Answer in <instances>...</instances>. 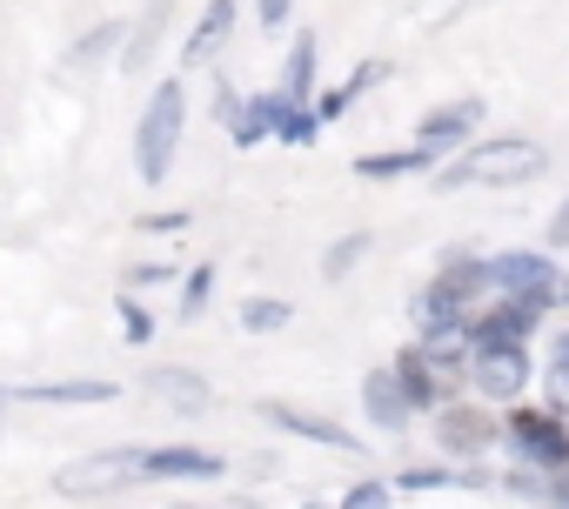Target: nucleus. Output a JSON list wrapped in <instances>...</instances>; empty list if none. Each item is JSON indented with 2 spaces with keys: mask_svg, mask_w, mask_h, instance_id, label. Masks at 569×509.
<instances>
[{
  "mask_svg": "<svg viewBox=\"0 0 569 509\" xmlns=\"http://www.w3.org/2000/svg\"><path fill=\"white\" fill-rule=\"evenodd\" d=\"M536 174H549V148L536 134H476L462 154H449L429 181L442 194L456 188H529Z\"/></svg>",
  "mask_w": 569,
  "mask_h": 509,
  "instance_id": "obj_1",
  "label": "nucleus"
},
{
  "mask_svg": "<svg viewBox=\"0 0 569 509\" xmlns=\"http://www.w3.org/2000/svg\"><path fill=\"white\" fill-rule=\"evenodd\" d=\"M482 302H489V255L449 248L442 262L429 269V282L409 296V322H416V336L442 329V322H476Z\"/></svg>",
  "mask_w": 569,
  "mask_h": 509,
  "instance_id": "obj_2",
  "label": "nucleus"
},
{
  "mask_svg": "<svg viewBox=\"0 0 569 509\" xmlns=\"http://www.w3.org/2000/svg\"><path fill=\"white\" fill-rule=\"evenodd\" d=\"M181 134H188V81L168 74V81H154V94H148V108L134 121V174H141V188H161L174 174Z\"/></svg>",
  "mask_w": 569,
  "mask_h": 509,
  "instance_id": "obj_3",
  "label": "nucleus"
},
{
  "mask_svg": "<svg viewBox=\"0 0 569 509\" xmlns=\"http://www.w3.org/2000/svg\"><path fill=\"white\" fill-rule=\"evenodd\" d=\"M141 482H148V442H114V449L74 456V462L54 469V496H68V502L121 496V489H141Z\"/></svg>",
  "mask_w": 569,
  "mask_h": 509,
  "instance_id": "obj_4",
  "label": "nucleus"
},
{
  "mask_svg": "<svg viewBox=\"0 0 569 509\" xmlns=\"http://www.w3.org/2000/svg\"><path fill=\"white\" fill-rule=\"evenodd\" d=\"M496 416H502L509 462H522V469H569V416H556V409H542L529 396L496 409Z\"/></svg>",
  "mask_w": 569,
  "mask_h": 509,
  "instance_id": "obj_5",
  "label": "nucleus"
},
{
  "mask_svg": "<svg viewBox=\"0 0 569 509\" xmlns=\"http://www.w3.org/2000/svg\"><path fill=\"white\" fill-rule=\"evenodd\" d=\"M429 436L449 462H489V449H502V416L476 396H456V402L429 409Z\"/></svg>",
  "mask_w": 569,
  "mask_h": 509,
  "instance_id": "obj_6",
  "label": "nucleus"
},
{
  "mask_svg": "<svg viewBox=\"0 0 569 509\" xmlns=\"http://www.w3.org/2000/svg\"><path fill=\"white\" fill-rule=\"evenodd\" d=\"M536 382V349L529 342H476L469 356V396L489 402V409H509L522 402Z\"/></svg>",
  "mask_w": 569,
  "mask_h": 509,
  "instance_id": "obj_7",
  "label": "nucleus"
},
{
  "mask_svg": "<svg viewBox=\"0 0 569 509\" xmlns=\"http://www.w3.org/2000/svg\"><path fill=\"white\" fill-rule=\"evenodd\" d=\"M482 121H489V108H482V94H449V101H436L422 121H416V148L442 168L449 154H462L476 134H482Z\"/></svg>",
  "mask_w": 569,
  "mask_h": 509,
  "instance_id": "obj_8",
  "label": "nucleus"
},
{
  "mask_svg": "<svg viewBox=\"0 0 569 509\" xmlns=\"http://www.w3.org/2000/svg\"><path fill=\"white\" fill-rule=\"evenodd\" d=\"M562 255L549 248H496L489 255V296H556L562 289Z\"/></svg>",
  "mask_w": 569,
  "mask_h": 509,
  "instance_id": "obj_9",
  "label": "nucleus"
},
{
  "mask_svg": "<svg viewBox=\"0 0 569 509\" xmlns=\"http://www.w3.org/2000/svg\"><path fill=\"white\" fill-rule=\"evenodd\" d=\"M389 369H396V382H402V396L416 402V416H429V409H442V402H456V396H469V382L456 376V369H442L422 342H409V349H396L389 356Z\"/></svg>",
  "mask_w": 569,
  "mask_h": 509,
  "instance_id": "obj_10",
  "label": "nucleus"
},
{
  "mask_svg": "<svg viewBox=\"0 0 569 509\" xmlns=\"http://www.w3.org/2000/svg\"><path fill=\"white\" fill-rule=\"evenodd\" d=\"M254 416H261L268 429H281V436H296V442H322V449H336V456H356V449H362V436H356V429H342L336 416H316V409L281 402V396L254 402Z\"/></svg>",
  "mask_w": 569,
  "mask_h": 509,
  "instance_id": "obj_11",
  "label": "nucleus"
},
{
  "mask_svg": "<svg viewBox=\"0 0 569 509\" xmlns=\"http://www.w3.org/2000/svg\"><path fill=\"white\" fill-rule=\"evenodd\" d=\"M141 389H148L168 416H188V422L214 409V382H208L201 369H188V362H154V369L141 376Z\"/></svg>",
  "mask_w": 569,
  "mask_h": 509,
  "instance_id": "obj_12",
  "label": "nucleus"
},
{
  "mask_svg": "<svg viewBox=\"0 0 569 509\" xmlns=\"http://www.w3.org/2000/svg\"><path fill=\"white\" fill-rule=\"evenodd\" d=\"M362 416H369V429H382V436H409V429H416V402L402 396V382H396L389 362H376V369L362 376Z\"/></svg>",
  "mask_w": 569,
  "mask_h": 509,
  "instance_id": "obj_13",
  "label": "nucleus"
},
{
  "mask_svg": "<svg viewBox=\"0 0 569 509\" xmlns=\"http://www.w3.org/2000/svg\"><path fill=\"white\" fill-rule=\"evenodd\" d=\"M228 469L221 449H201V442H154L148 449V482H214Z\"/></svg>",
  "mask_w": 569,
  "mask_h": 509,
  "instance_id": "obj_14",
  "label": "nucleus"
},
{
  "mask_svg": "<svg viewBox=\"0 0 569 509\" xmlns=\"http://www.w3.org/2000/svg\"><path fill=\"white\" fill-rule=\"evenodd\" d=\"M396 496H436V489H496V476L482 462H409L389 476Z\"/></svg>",
  "mask_w": 569,
  "mask_h": 509,
  "instance_id": "obj_15",
  "label": "nucleus"
},
{
  "mask_svg": "<svg viewBox=\"0 0 569 509\" xmlns=\"http://www.w3.org/2000/svg\"><path fill=\"white\" fill-rule=\"evenodd\" d=\"M254 114H261V128H268V148H309L316 134H322V121H316V108L309 101H289V94H254Z\"/></svg>",
  "mask_w": 569,
  "mask_h": 509,
  "instance_id": "obj_16",
  "label": "nucleus"
},
{
  "mask_svg": "<svg viewBox=\"0 0 569 509\" xmlns=\"http://www.w3.org/2000/svg\"><path fill=\"white\" fill-rule=\"evenodd\" d=\"M14 402H34V409H101V402H114L121 389L114 382H101V376H61V382H21V389H8Z\"/></svg>",
  "mask_w": 569,
  "mask_h": 509,
  "instance_id": "obj_17",
  "label": "nucleus"
},
{
  "mask_svg": "<svg viewBox=\"0 0 569 509\" xmlns=\"http://www.w3.org/2000/svg\"><path fill=\"white\" fill-rule=\"evenodd\" d=\"M168 21H174V0H148V8L128 21V41H121V74H148V68H154Z\"/></svg>",
  "mask_w": 569,
  "mask_h": 509,
  "instance_id": "obj_18",
  "label": "nucleus"
},
{
  "mask_svg": "<svg viewBox=\"0 0 569 509\" xmlns=\"http://www.w3.org/2000/svg\"><path fill=\"white\" fill-rule=\"evenodd\" d=\"M316 61H322V28H296V34H289V54H281L274 94H289V101H309V108H316Z\"/></svg>",
  "mask_w": 569,
  "mask_h": 509,
  "instance_id": "obj_19",
  "label": "nucleus"
},
{
  "mask_svg": "<svg viewBox=\"0 0 569 509\" xmlns=\"http://www.w3.org/2000/svg\"><path fill=\"white\" fill-rule=\"evenodd\" d=\"M208 114H214V128H221L234 148H261V141H268V128H261V114H254V94H241L234 81H214Z\"/></svg>",
  "mask_w": 569,
  "mask_h": 509,
  "instance_id": "obj_20",
  "label": "nucleus"
},
{
  "mask_svg": "<svg viewBox=\"0 0 569 509\" xmlns=\"http://www.w3.org/2000/svg\"><path fill=\"white\" fill-rule=\"evenodd\" d=\"M234 0H208V8L194 14V28H188V41H181V68H208L221 48H228V34H234Z\"/></svg>",
  "mask_w": 569,
  "mask_h": 509,
  "instance_id": "obj_21",
  "label": "nucleus"
},
{
  "mask_svg": "<svg viewBox=\"0 0 569 509\" xmlns=\"http://www.w3.org/2000/svg\"><path fill=\"white\" fill-rule=\"evenodd\" d=\"M496 489H509V496H522V502H536V509H569V469H502L496 476Z\"/></svg>",
  "mask_w": 569,
  "mask_h": 509,
  "instance_id": "obj_22",
  "label": "nucleus"
},
{
  "mask_svg": "<svg viewBox=\"0 0 569 509\" xmlns=\"http://www.w3.org/2000/svg\"><path fill=\"white\" fill-rule=\"evenodd\" d=\"M382 81H389V61H362L349 81H336L329 94H316V121H322V128H329V121H342V114H349L369 88H382Z\"/></svg>",
  "mask_w": 569,
  "mask_h": 509,
  "instance_id": "obj_23",
  "label": "nucleus"
},
{
  "mask_svg": "<svg viewBox=\"0 0 569 509\" xmlns=\"http://www.w3.org/2000/svg\"><path fill=\"white\" fill-rule=\"evenodd\" d=\"M356 174H362V181H416V174H436V161L409 141V148H376V154H356Z\"/></svg>",
  "mask_w": 569,
  "mask_h": 509,
  "instance_id": "obj_24",
  "label": "nucleus"
},
{
  "mask_svg": "<svg viewBox=\"0 0 569 509\" xmlns=\"http://www.w3.org/2000/svg\"><path fill=\"white\" fill-rule=\"evenodd\" d=\"M376 255V234L369 228H349V234H336L329 248H322V282H349L362 262Z\"/></svg>",
  "mask_w": 569,
  "mask_h": 509,
  "instance_id": "obj_25",
  "label": "nucleus"
},
{
  "mask_svg": "<svg viewBox=\"0 0 569 509\" xmlns=\"http://www.w3.org/2000/svg\"><path fill=\"white\" fill-rule=\"evenodd\" d=\"M234 322L248 329V336H281L296 322V302H281V296H248L241 309H234Z\"/></svg>",
  "mask_w": 569,
  "mask_h": 509,
  "instance_id": "obj_26",
  "label": "nucleus"
},
{
  "mask_svg": "<svg viewBox=\"0 0 569 509\" xmlns=\"http://www.w3.org/2000/svg\"><path fill=\"white\" fill-rule=\"evenodd\" d=\"M208 302H214V262H194V269L181 276V296H174V322H201V316H208Z\"/></svg>",
  "mask_w": 569,
  "mask_h": 509,
  "instance_id": "obj_27",
  "label": "nucleus"
},
{
  "mask_svg": "<svg viewBox=\"0 0 569 509\" xmlns=\"http://www.w3.org/2000/svg\"><path fill=\"white\" fill-rule=\"evenodd\" d=\"M114 316H121V342H128V349H148V342H154V329H161L154 302H148V296H128V289H121Z\"/></svg>",
  "mask_w": 569,
  "mask_h": 509,
  "instance_id": "obj_28",
  "label": "nucleus"
},
{
  "mask_svg": "<svg viewBox=\"0 0 569 509\" xmlns=\"http://www.w3.org/2000/svg\"><path fill=\"white\" fill-rule=\"evenodd\" d=\"M121 41H128V21H101V28H88V34L74 41L68 61H74V68H94V61H108V54L121 61Z\"/></svg>",
  "mask_w": 569,
  "mask_h": 509,
  "instance_id": "obj_29",
  "label": "nucleus"
},
{
  "mask_svg": "<svg viewBox=\"0 0 569 509\" xmlns=\"http://www.w3.org/2000/svg\"><path fill=\"white\" fill-rule=\"evenodd\" d=\"M174 276H181V269L161 255V262H134V269L121 276V289H128V296H148V289H174Z\"/></svg>",
  "mask_w": 569,
  "mask_h": 509,
  "instance_id": "obj_30",
  "label": "nucleus"
},
{
  "mask_svg": "<svg viewBox=\"0 0 569 509\" xmlns=\"http://www.w3.org/2000/svg\"><path fill=\"white\" fill-rule=\"evenodd\" d=\"M342 509H396L389 476H362V482H349V489H342Z\"/></svg>",
  "mask_w": 569,
  "mask_h": 509,
  "instance_id": "obj_31",
  "label": "nucleus"
},
{
  "mask_svg": "<svg viewBox=\"0 0 569 509\" xmlns=\"http://www.w3.org/2000/svg\"><path fill=\"white\" fill-rule=\"evenodd\" d=\"M536 402L556 409V416H569V362H542V396Z\"/></svg>",
  "mask_w": 569,
  "mask_h": 509,
  "instance_id": "obj_32",
  "label": "nucleus"
},
{
  "mask_svg": "<svg viewBox=\"0 0 569 509\" xmlns=\"http://www.w3.org/2000/svg\"><path fill=\"white\" fill-rule=\"evenodd\" d=\"M542 248H549V255H569V194H562V201L549 208V228H542Z\"/></svg>",
  "mask_w": 569,
  "mask_h": 509,
  "instance_id": "obj_33",
  "label": "nucleus"
},
{
  "mask_svg": "<svg viewBox=\"0 0 569 509\" xmlns=\"http://www.w3.org/2000/svg\"><path fill=\"white\" fill-rule=\"evenodd\" d=\"M254 21H261V34H281L296 21V0H254Z\"/></svg>",
  "mask_w": 569,
  "mask_h": 509,
  "instance_id": "obj_34",
  "label": "nucleus"
},
{
  "mask_svg": "<svg viewBox=\"0 0 569 509\" xmlns=\"http://www.w3.org/2000/svg\"><path fill=\"white\" fill-rule=\"evenodd\" d=\"M134 228H141V234H181V228H188V214H181V208H168V214L154 208V214H141Z\"/></svg>",
  "mask_w": 569,
  "mask_h": 509,
  "instance_id": "obj_35",
  "label": "nucleus"
},
{
  "mask_svg": "<svg viewBox=\"0 0 569 509\" xmlns=\"http://www.w3.org/2000/svg\"><path fill=\"white\" fill-rule=\"evenodd\" d=\"M8 402H14V396H8V389H0V422H8Z\"/></svg>",
  "mask_w": 569,
  "mask_h": 509,
  "instance_id": "obj_36",
  "label": "nucleus"
},
{
  "mask_svg": "<svg viewBox=\"0 0 569 509\" xmlns=\"http://www.w3.org/2000/svg\"><path fill=\"white\" fill-rule=\"evenodd\" d=\"M556 302H569V276H562V289H556Z\"/></svg>",
  "mask_w": 569,
  "mask_h": 509,
  "instance_id": "obj_37",
  "label": "nucleus"
},
{
  "mask_svg": "<svg viewBox=\"0 0 569 509\" xmlns=\"http://www.w3.org/2000/svg\"><path fill=\"white\" fill-rule=\"evenodd\" d=\"M181 509H201V502H181Z\"/></svg>",
  "mask_w": 569,
  "mask_h": 509,
  "instance_id": "obj_38",
  "label": "nucleus"
}]
</instances>
